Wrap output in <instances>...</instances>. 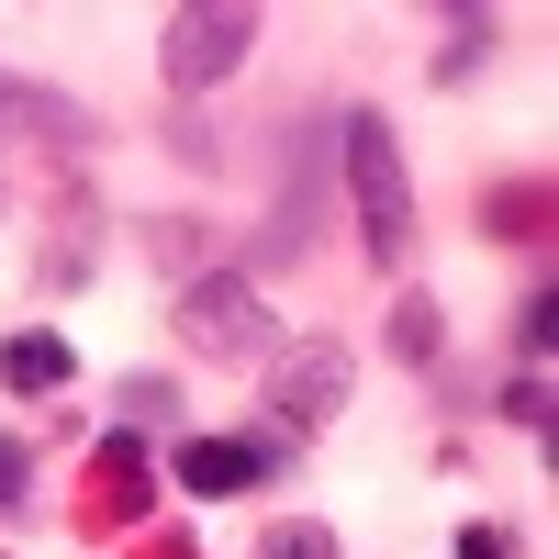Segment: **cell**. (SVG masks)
Returning <instances> with one entry per match:
<instances>
[{
	"mask_svg": "<svg viewBox=\"0 0 559 559\" xmlns=\"http://www.w3.org/2000/svg\"><path fill=\"white\" fill-rule=\"evenodd\" d=\"M471 224H481L492 247H548V224H559V191H548V168H537V179H526V168H515V179H492Z\"/></svg>",
	"mask_w": 559,
	"mask_h": 559,
	"instance_id": "obj_10",
	"label": "cell"
},
{
	"mask_svg": "<svg viewBox=\"0 0 559 559\" xmlns=\"http://www.w3.org/2000/svg\"><path fill=\"white\" fill-rule=\"evenodd\" d=\"M0 213H12V191H0Z\"/></svg>",
	"mask_w": 559,
	"mask_h": 559,
	"instance_id": "obj_23",
	"label": "cell"
},
{
	"mask_svg": "<svg viewBox=\"0 0 559 559\" xmlns=\"http://www.w3.org/2000/svg\"><path fill=\"white\" fill-rule=\"evenodd\" d=\"M548 347H559V292H548V269H537V292L515 302V369H548Z\"/></svg>",
	"mask_w": 559,
	"mask_h": 559,
	"instance_id": "obj_17",
	"label": "cell"
},
{
	"mask_svg": "<svg viewBox=\"0 0 559 559\" xmlns=\"http://www.w3.org/2000/svg\"><path fill=\"white\" fill-rule=\"evenodd\" d=\"M381 347L414 369V381H448V313H437V292H392V313H381Z\"/></svg>",
	"mask_w": 559,
	"mask_h": 559,
	"instance_id": "obj_12",
	"label": "cell"
},
{
	"mask_svg": "<svg viewBox=\"0 0 559 559\" xmlns=\"http://www.w3.org/2000/svg\"><path fill=\"white\" fill-rule=\"evenodd\" d=\"M23 492H34V448L0 437V515H23Z\"/></svg>",
	"mask_w": 559,
	"mask_h": 559,
	"instance_id": "obj_21",
	"label": "cell"
},
{
	"mask_svg": "<svg viewBox=\"0 0 559 559\" xmlns=\"http://www.w3.org/2000/svg\"><path fill=\"white\" fill-rule=\"evenodd\" d=\"M0 381H12L23 403H57L79 381V347L57 336V324H23V336H0Z\"/></svg>",
	"mask_w": 559,
	"mask_h": 559,
	"instance_id": "obj_11",
	"label": "cell"
},
{
	"mask_svg": "<svg viewBox=\"0 0 559 559\" xmlns=\"http://www.w3.org/2000/svg\"><path fill=\"white\" fill-rule=\"evenodd\" d=\"M336 202H358V247L381 269L414 258V168L392 146V112H369V102L336 112Z\"/></svg>",
	"mask_w": 559,
	"mask_h": 559,
	"instance_id": "obj_1",
	"label": "cell"
},
{
	"mask_svg": "<svg viewBox=\"0 0 559 559\" xmlns=\"http://www.w3.org/2000/svg\"><path fill=\"white\" fill-rule=\"evenodd\" d=\"M134 559H202V537L191 526H157V537H134Z\"/></svg>",
	"mask_w": 559,
	"mask_h": 559,
	"instance_id": "obj_22",
	"label": "cell"
},
{
	"mask_svg": "<svg viewBox=\"0 0 559 559\" xmlns=\"http://www.w3.org/2000/svg\"><path fill=\"white\" fill-rule=\"evenodd\" d=\"M157 146H168V157H191V168H224L213 123H202V112H179V102H168V123H157Z\"/></svg>",
	"mask_w": 559,
	"mask_h": 559,
	"instance_id": "obj_19",
	"label": "cell"
},
{
	"mask_svg": "<svg viewBox=\"0 0 559 559\" xmlns=\"http://www.w3.org/2000/svg\"><path fill=\"white\" fill-rule=\"evenodd\" d=\"M258 369H269V381H258L269 403H258V414H269V426H292L302 448L336 426V414H347V392H358V358H347L336 336H280Z\"/></svg>",
	"mask_w": 559,
	"mask_h": 559,
	"instance_id": "obj_5",
	"label": "cell"
},
{
	"mask_svg": "<svg viewBox=\"0 0 559 559\" xmlns=\"http://www.w3.org/2000/svg\"><path fill=\"white\" fill-rule=\"evenodd\" d=\"M492 34H503V12H481V0H471V12H448V45H437V90H459V79H481V57H492Z\"/></svg>",
	"mask_w": 559,
	"mask_h": 559,
	"instance_id": "obj_15",
	"label": "cell"
},
{
	"mask_svg": "<svg viewBox=\"0 0 559 559\" xmlns=\"http://www.w3.org/2000/svg\"><path fill=\"white\" fill-rule=\"evenodd\" d=\"M146 258L168 269V292H179V280L213 269V224H202V213H157V224H146Z\"/></svg>",
	"mask_w": 559,
	"mask_h": 559,
	"instance_id": "obj_14",
	"label": "cell"
},
{
	"mask_svg": "<svg viewBox=\"0 0 559 559\" xmlns=\"http://www.w3.org/2000/svg\"><path fill=\"white\" fill-rule=\"evenodd\" d=\"M258 0H179V12L157 23V79L168 102H202V90H224L247 57H258Z\"/></svg>",
	"mask_w": 559,
	"mask_h": 559,
	"instance_id": "obj_4",
	"label": "cell"
},
{
	"mask_svg": "<svg viewBox=\"0 0 559 559\" xmlns=\"http://www.w3.org/2000/svg\"><path fill=\"white\" fill-rule=\"evenodd\" d=\"M258 559H347V548H336V526H324V515H280V526L258 537Z\"/></svg>",
	"mask_w": 559,
	"mask_h": 559,
	"instance_id": "obj_18",
	"label": "cell"
},
{
	"mask_svg": "<svg viewBox=\"0 0 559 559\" xmlns=\"http://www.w3.org/2000/svg\"><path fill=\"white\" fill-rule=\"evenodd\" d=\"M112 403H123L134 437H191V381H168V369H123Z\"/></svg>",
	"mask_w": 559,
	"mask_h": 559,
	"instance_id": "obj_13",
	"label": "cell"
},
{
	"mask_svg": "<svg viewBox=\"0 0 559 559\" xmlns=\"http://www.w3.org/2000/svg\"><path fill=\"white\" fill-rule=\"evenodd\" d=\"M492 403H503V426H526V437L548 448V426H559V392H548V369H503V392H492Z\"/></svg>",
	"mask_w": 559,
	"mask_h": 559,
	"instance_id": "obj_16",
	"label": "cell"
},
{
	"mask_svg": "<svg viewBox=\"0 0 559 559\" xmlns=\"http://www.w3.org/2000/svg\"><path fill=\"white\" fill-rule=\"evenodd\" d=\"M168 324H179V347L213 358V369H258V358L280 347L269 280H247V269H202V280H179V292H168Z\"/></svg>",
	"mask_w": 559,
	"mask_h": 559,
	"instance_id": "obj_3",
	"label": "cell"
},
{
	"mask_svg": "<svg viewBox=\"0 0 559 559\" xmlns=\"http://www.w3.org/2000/svg\"><path fill=\"white\" fill-rule=\"evenodd\" d=\"M448 559H526V548H515V526H503V515H471Z\"/></svg>",
	"mask_w": 559,
	"mask_h": 559,
	"instance_id": "obj_20",
	"label": "cell"
},
{
	"mask_svg": "<svg viewBox=\"0 0 559 559\" xmlns=\"http://www.w3.org/2000/svg\"><path fill=\"white\" fill-rule=\"evenodd\" d=\"M102 247H112L102 191H90V179H57V191H45V236H34V292L45 302H79L90 269H102Z\"/></svg>",
	"mask_w": 559,
	"mask_h": 559,
	"instance_id": "obj_7",
	"label": "cell"
},
{
	"mask_svg": "<svg viewBox=\"0 0 559 559\" xmlns=\"http://www.w3.org/2000/svg\"><path fill=\"white\" fill-rule=\"evenodd\" d=\"M146 515H157V459H146V437H134V426L90 437V471H79L68 526H79V537H134Z\"/></svg>",
	"mask_w": 559,
	"mask_h": 559,
	"instance_id": "obj_6",
	"label": "cell"
},
{
	"mask_svg": "<svg viewBox=\"0 0 559 559\" xmlns=\"http://www.w3.org/2000/svg\"><path fill=\"white\" fill-rule=\"evenodd\" d=\"M292 459H302V437H292V426H269V414H258V426H236V437H179V492L236 503L258 471H292Z\"/></svg>",
	"mask_w": 559,
	"mask_h": 559,
	"instance_id": "obj_8",
	"label": "cell"
},
{
	"mask_svg": "<svg viewBox=\"0 0 559 559\" xmlns=\"http://www.w3.org/2000/svg\"><path fill=\"white\" fill-rule=\"evenodd\" d=\"M324 202H336V112H302L292 134H280V202H269L258 247H247V280L302 269V258H313V224H324Z\"/></svg>",
	"mask_w": 559,
	"mask_h": 559,
	"instance_id": "obj_2",
	"label": "cell"
},
{
	"mask_svg": "<svg viewBox=\"0 0 559 559\" xmlns=\"http://www.w3.org/2000/svg\"><path fill=\"white\" fill-rule=\"evenodd\" d=\"M0 123H12V134H34V146H57V157H79V146H102V112H90L79 90H57V79H34V68H0Z\"/></svg>",
	"mask_w": 559,
	"mask_h": 559,
	"instance_id": "obj_9",
	"label": "cell"
}]
</instances>
